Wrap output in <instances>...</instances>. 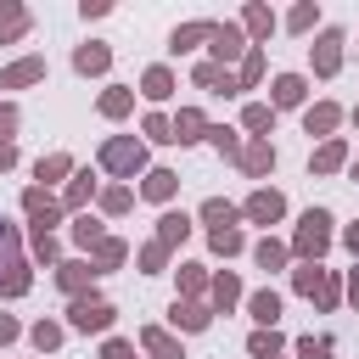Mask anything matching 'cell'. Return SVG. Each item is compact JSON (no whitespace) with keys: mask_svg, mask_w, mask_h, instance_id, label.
Segmentation results:
<instances>
[{"mask_svg":"<svg viewBox=\"0 0 359 359\" xmlns=\"http://www.w3.org/2000/svg\"><path fill=\"white\" fill-rule=\"evenodd\" d=\"M73 67H79V73H107V67H112V50L90 39V45H79V50H73Z\"/></svg>","mask_w":359,"mask_h":359,"instance_id":"7402d4cb","label":"cell"},{"mask_svg":"<svg viewBox=\"0 0 359 359\" xmlns=\"http://www.w3.org/2000/svg\"><path fill=\"white\" fill-rule=\"evenodd\" d=\"M280 348H286L280 331H252V337H247V353H252V359H280Z\"/></svg>","mask_w":359,"mask_h":359,"instance_id":"83f0119b","label":"cell"},{"mask_svg":"<svg viewBox=\"0 0 359 359\" xmlns=\"http://www.w3.org/2000/svg\"><path fill=\"white\" fill-rule=\"evenodd\" d=\"M28 286H34V275H28V264H17V269H6V275H0V297H22Z\"/></svg>","mask_w":359,"mask_h":359,"instance_id":"8d00e7d4","label":"cell"},{"mask_svg":"<svg viewBox=\"0 0 359 359\" xmlns=\"http://www.w3.org/2000/svg\"><path fill=\"white\" fill-rule=\"evenodd\" d=\"M101 168L118 174V180H135V174L146 168V146H140L135 135H112V140L101 146Z\"/></svg>","mask_w":359,"mask_h":359,"instance_id":"7a4b0ae2","label":"cell"},{"mask_svg":"<svg viewBox=\"0 0 359 359\" xmlns=\"http://www.w3.org/2000/svg\"><path fill=\"white\" fill-rule=\"evenodd\" d=\"M241 22H247V34H252V39H269V34H275V11H269V6H247V11H241Z\"/></svg>","mask_w":359,"mask_h":359,"instance_id":"f1b7e54d","label":"cell"},{"mask_svg":"<svg viewBox=\"0 0 359 359\" xmlns=\"http://www.w3.org/2000/svg\"><path fill=\"white\" fill-rule=\"evenodd\" d=\"M62 174H73V157H62V151H50V157L34 163V180H62Z\"/></svg>","mask_w":359,"mask_h":359,"instance_id":"e575fe53","label":"cell"},{"mask_svg":"<svg viewBox=\"0 0 359 359\" xmlns=\"http://www.w3.org/2000/svg\"><path fill=\"white\" fill-rule=\"evenodd\" d=\"M140 348H146L151 359H185V353H180V342H174L163 325H146V331H140Z\"/></svg>","mask_w":359,"mask_h":359,"instance_id":"ffe728a7","label":"cell"},{"mask_svg":"<svg viewBox=\"0 0 359 359\" xmlns=\"http://www.w3.org/2000/svg\"><path fill=\"white\" fill-rule=\"evenodd\" d=\"M28 34V11L17 6V0H0V45H11V39H22Z\"/></svg>","mask_w":359,"mask_h":359,"instance_id":"44dd1931","label":"cell"},{"mask_svg":"<svg viewBox=\"0 0 359 359\" xmlns=\"http://www.w3.org/2000/svg\"><path fill=\"white\" fill-rule=\"evenodd\" d=\"M6 168H17V146H0V174Z\"/></svg>","mask_w":359,"mask_h":359,"instance_id":"11a10c76","label":"cell"},{"mask_svg":"<svg viewBox=\"0 0 359 359\" xmlns=\"http://www.w3.org/2000/svg\"><path fill=\"white\" fill-rule=\"evenodd\" d=\"M17 337H22V325H17L11 314H0V348H6V342H17Z\"/></svg>","mask_w":359,"mask_h":359,"instance_id":"db71d44e","label":"cell"},{"mask_svg":"<svg viewBox=\"0 0 359 359\" xmlns=\"http://www.w3.org/2000/svg\"><path fill=\"white\" fill-rule=\"evenodd\" d=\"M101 359H135V348H129L123 337H107V342H101Z\"/></svg>","mask_w":359,"mask_h":359,"instance_id":"c3c4849f","label":"cell"},{"mask_svg":"<svg viewBox=\"0 0 359 359\" xmlns=\"http://www.w3.org/2000/svg\"><path fill=\"white\" fill-rule=\"evenodd\" d=\"M342 163H348V146H342L337 135H331V140H320V151L309 157V168H314V174H337Z\"/></svg>","mask_w":359,"mask_h":359,"instance_id":"2e32d148","label":"cell"},{"mask_svg":"<svg viewBox=\"0 0 359 359\" xmlns=\"http://www.w3.org/2000/svg\"><path fill=\"white\" fill-rule=\"evenodd\" d=\"M140 129H146L151 140H174V123H168L163 112H146V123H140Z\"/></svg>","mask_w":359,"mask_h":359,"instance_id":"bcb514c9","label":"cell"},{"mask_svg":"<svg viewBox=\"0 0 359 359\" xmlns=\"http://www.w3.org/2000/svg\"><path fill=\"white\" fill-rule=\"evenodd\" d=\"M342 123V107H331V101H314L309 112H303V129L309 135H320V140H331V129Z\"/></svg>","mask_w":359,"mask_h":359,"instance_id":"7c38bea8","label":"cell"},{"mask_svg":"<svg viewBox=\"0 0 359 359\" xmlns=\"http://www.w3.org/2000/svg\"><path fill=\"white\" fill-rule=\"evenodd\" d=\"M208 241H213V252H224V258H230V252H241V247H247V241H241V230H213V236H208Z\"/></svg>","mask_w":359,"mask_h":359,"instance_id":"ee69618b","label":"cell"},{"mask_svg":"<svg viewBox=\"0 0 359 359\" xmlns=\"http://www.w3.org/2000/svg\"><path fill=\"white\" fill-rule=\"evenodd\" d=\"M303 95H309V79L303 73H280L269 84V107H303Z\"/></svg>","mask_w":359,"mask_h":359,"instance_id":"30bf717a","label":"cell"},{"mask_svg":"<svg viewBox=\"0 0 359 359\" xmlns=\"http://www.w3.org/2000/svg\"><path fill=\"white\" fill-rule=\"evenodd\" d=\"M236 303H241V280H236V275L224 269V275L213 280V309H219V314H230Z\"/></svg>","mask_w":359,"mask_h":359,"instance_id":"4316f807","label":"cell"},{"mask_svg":"<svg viewBox=\"0 0 359 359\" xmlns=\"http://www.w3.org/2000/svg\"><path fill=\"white\" fill-rule=\"evenodd\" d=\"M208 140H213V151H224V157H236V151H241V140H236V129H230V123H208Z\"/></svg>","mask_w":359,"mask_h":359,"instance_id":"f35d334b","label":"cell"},{"mask_svg":"<svg viewBox=\"0 0 359 359\" xmlns=\"http://www.w3.org/2000/svg\"><path fill=\"white\" fill-rule=\"evenodd\" d=\"M129 107H135V95H129V90H123V84H112V90H107V95H101V112H107V118H123V112H129Z\"/></svg>","mask_w":359,"mask_h":359,"instance_id":"74e56055","label":"cell"},{"mask_svg":"<svg viewBox=\"0 0 359 359\" xmlns=\"http://www.w3.org/2000/svg\"><path fill=\"white\" fill-rule=\"evenodd\" d=\"M22 213L34 219V230H28V236H50V224L62 219V202H50V191H45V185H28V191H22Z\"/></svg>","mask_w":359,"mask_h":359,"instance_id":"277c9868","label":"cell"},{"mask_svg":"<svg viewBox=\"0 0 359 359\" xmlns=\"http://www.w3.org/2000/svg\"><path fill=\"white\" fill-rule=\"evenodd\" d=\"M129 202H135V191H129V185H107V191H101V208H107V213H123Z\"/></svg>","mask_w":359,"mask_h":359,"instance_id":"7bdbcfd3","label":"cell"},{"mask_svg":"<svg viewBox=\"0 0 359 359\" xmlns=\"http://www.w3.org/2000/svg\"><path fill=\"white\" fill-rule=\"evenodd\" d=\"M353 123H359V107H353Z\"/></svg>","mask_w":359,"mask_h":359,"instance_id":"91938a15","label":"cell"},{"mask_svg":"<svg viewBox=\"0 0 359 359\" xmlns=\"http://www.w3.org/2000/svg\"><path fill=\"white\" fill-rule=\"evenodd\" d=\"M140 90H146L151 101H168V95H174V73H168V67H146V79H140Z\"/></svg>","mask_w":359,"mask_h":359,"instance_id":"4dcf8cb0","label":"cell"},{"mask_svg":"<svg viewBox=\"0 0 359 359\" xmlns=\"http://www.w3.org/2000/svg\"><path fill=\"white\" fill-rule=\"evenodd\" d=\"M247 314L258 320V331H275V320H280V297L264 286V292H252V297H247Z\"/></svg>","mask_w":359,"mask_h":359,"instance_id":"5bb4252c","label":"cell"},{"mask_svg":"<svg viewBox=\"0 0 359 359\" xmlns=\"http://www.w3.org/2000/svg\"><path fill=\"white\" fill-rule=\"evenodd\" d=\"M11 129H17V107H0V146H11Z\"/></svg>","mask_w":359,"mask_h":359,"instance_id":"f5cc1de1","label":"cell"},{"mask_svg":"<svg viewBox=\"0 0 359 359\" xmlns=\"http://www.w3.org/2000/svg\"><path fill=\"white\" fill-rule=\"evenodd\" d=\"M208 50H213V67H224V62L247 56V34H241L236 22H213V34H208Z\"/></svg>","mask_w":359,"mask_h":359,"instance_id":"5b68a950","label":"cell"},{"mask_svg":"<svg viewBox=\"0 0 359 359\" xmlns=\"http://www.w3.org/2000/svg\"><path fill=\"white\" fill-rule=\"evenodd\" d=\"M22 264V236H17V224H6L0 219V275L6 269H17Z\"/></svg>","mask_w":359,"mask_h":359,"instance_id":"d4e9b609","label":"cell"},{"mask_svg":"<svg viewBox=\"0 0 359 359\" xmlns=\"http://www.w3.org/2000/svg\"><path fill=\"white\" fill-rule=\"evenodd\" d=\"M202 264H180V292H202Z\"/></svg>","mask_w":359,"mask_h":359,"instance_id":"7dc6e473","label":"cell"},{"mask_svg":"<svg viewBox=\"0 0 359 359\" xmlns=\"http://www.w3.org/2000/svg\"><path fill=\"white\" fill-rule=\"evenodd\" d=\"M219 73H224V67H213V62H196V84H202V90H219Z\"/></svg>","mask_w":359,"mask_h":359,"instance_id":"681fc988","label":"cell"},{"mask_svg":"<svg viewBox=\"0 0 359 359\" xmlns=\"http://www.w3.org/2000/svg\"><path fill=\"white\" fill-rule=\"evenodd\" d=\"M90 196H95V174H90V168H73V180H67V191H62V208H67V213H84Z\"/></svg>","mask_w":359,"mask_h":359,"instance_id":"8fae6325","label":"cell"},{"mask_svg":"<svg viewBox=\"0 0 359 359\" xmlns=\"http://www.w3.org/2000/svg\"><path fill=\"white\" fill-rule=\"evenodd\" d=\"M180 191V174L174 168H146V185H140V196H151V202H168Z\"/></svg>","mask_w":359,"mask_h":359,"instance_id":"e0dca14e","label":"cell"},{"mask_svg":"<svg viewBox=\"0 0 359 359\" xmlns=\"http://www.w3.org/2000/svg\"><path fill=\"white\" fill-rule=\"evenodd\" d=\"M185 236H191V219H185V213H163V219H157V241H163V247H174V241H185Z\"/></svg>","mask_w":359,"mask_h":359,"instance_id":"d6a6232c","label":"cell"},{"mask_svg":"<svg viewBox=\"0 0 359 359\" xmlns=\"http://www.w3.org/2000/svg\"><path fill=\"white\" fill-rule=\"evenodd\" d=\"M28 241H34V258H39V264L56 258V236H28Z\"/></svg>","mask_w":359,"mask_h":359,"instance_id":"f907efd6","label":"cell"},{"mask_svg":"<svg viewBox=\"0 0 359 359\" xmlns=\"http://www.w3.org/2000/svg\"><path fill=\"white\" fill-rule=\"evenodd\" d=\"M168 320H174L180 331H208V320H213V314H208L202 303H191V297H185V303L174 297V309H168Z\"/></svg>","mask_w":359,"mask_h":359,"instance_id":"d6986e66","label":"cell"},{"mask_svg":"<svg viewBox=\"0 0 359 359\" xmlns=\"http://www.w3.org/2000/svg\"><path fill=\"white\" fill-rule=\"evenodd\" d=\"M331 247V213L325 208H309L303 219H297V236H292V252L303 258V264H320V252Z\"/></svg>","mask_w":359,"mask_h":359,"instance_id":"6da1fadb","label":"cell"},{"mask_svg":"<svg viewBox=\"0 0 359 359\" xmlns=\"http://www.w3.org/2000/svg\"><path fill=\"white\" fill-rule=\"evenodd\" d=\"M123 252H129V247H123L118 236H101V241H95V258H90V269H95V275H101V269H118V264H123Z\"/></svg>","mask_w":359,"mask_h":359,"instance_id":"cb8c5ba5","label":"cell"},{"mask_svg":"<svg viewBox=\"0 0 359 359\" xmlns=\"http://www.w3.org/2000/svg\"><path fill=\"white\" fill-rule=\"evenodd\" d=\"M337 297H342V292H337V280L325 275V280H320V292H314V303H320V309H337Z\"/></svg>","mask_w":359,"mask_h":359,"instance_id":"816d5d0a","label":"cell"},{"mask_svg":"<svg viewBox=\"0 0 359 359\" xmlns=\"http://www.w3.org/2000/svg\"><path fill=\"white\" fill-rule=\"evenodd\" d=\"M353 180H359V163H353Z\"/></svg>","mask_w":359,"mask_h":359,"instance_id":"680465c9","label":"cell"},{"mask_svg":"<svg viewBox=\"0 0 359 359\" xmlns=\"http://www.w3.org/2000/svg\"><path fill=\"white\" fill-rule=\"evenodd\" d=\"M90 280H95V269H90V264H79V258H73V264H56V286H62V292L84 297V286H90Z\"/></svg>","mask_w":359,"mask_h":359,"instance_id":"ac0fdd59","label":"cell"},{"mask_svg":"<svg viewBox=\"0 0 359 359\" xmlns=\"http://www.w3.org/2000/svg\"><path fill=\"white\" fill-rule=\"evenodd\" d=\"M264 79V50L258 45H247V56H241V73H236V90H252Z\"/></svg>","mask_w":359,"mask_h":359,"instance_id":"f546056e","label":"cell"},{"mask_svg":"<svg viewBox=\"0 0 359 359\" xmlns=\"http://www.w3.org/2000/svg\"><path fill=\"white\" fill-rule=\"evenodd\" d=\"M208 34H213V22H180V28L168 34V50H174V56H185V50H196Z\"/></svg>","mask_w":359,"mask_h":359,"instance_id":"9a60e30c","label":"cell"},{"mask_svg":"<svg viewBox=\"0 0 359 359\" xmlns=\"http://www.w3.org/2000/svg\"><path fill=\"white\" fill-rule=\"evenodd\" d=\"M112 320H118V309L107 303V297H73V309H67V325L73 331H112Z\"/></svg>","mask_w":359,"mask_h":359,"instance_id":"3957f363","label":"cell"},{"mask_svg":"<svg viewBox=\"0 0 359 359\" xmlns=\"http://www.w3.org/2000/svg\"><path fill=\"white\" fill-rule=\"evenodd\" d=\"M252 258H258V269H286V258H292V247H280L275 236H264V241L252 247Z\"/></svg>","mask_w":359,"mask_h":359,"instance_id":"484cf974","label":"cell"},{"mask_svg":"<svg viewBox=\"0 0 359 359\" xmlns=\"http://www.w3.org/2000/svg\"><path fill=\"white\" fill-rule=\"evenodd\" d=\"M236 163H241V174H252V180H264V174L275 168V146H269V140H247V146L236 151Z\"/></svg>","mask_w":359,"mask_h":359,"instance_id":"9c48e42d","label":"cell"},{"mask_svg":"<svg viewBox=\"0 0 359 359\" xmlns=\"http://www.w3.org/2000/svg\"><path fill=\"white\" fill-rule=\"evenodd\" d=\"M168 123H174V146H196V140H208V118H202L196 107H180Z\"/></svg>","mask_w":359,"mask_h":359,"instance_id":"ba28073f","label":"cell"},{"mask_svg":"<svg viewBox=\"0 0 359 359\" xmlns=\"http://www.w3.org/2000/svg\"><path fill=\"white\" fill-rule=\"evenodd\" d=\"M348 297L359 303V269H348Z\"/></svg>","mask_w":359,"mask_h":359,"instance_id":"6f0895ef","label":"cell"},{"mask_svg":"<svg viewBox=\"0 0 359 359\" xmlns=\"http://www.w3.org/2000/svg\"><path fill=\"white\" fill-rule=\"evenodd\" d=\"M241 123L252 129V140H269V129H275V107H269V101H252V107L241 112Z\"/></svg>","mask_w":359,"mask_h":359,"instance_id":"603a6c76","label":"cell"},{"mask_svg":"<svg viewBox=\"0 0 359 359\" xmlns=\"http://www.w3.org/2000/svg\"><path fill=\"white\" fill-rule=\"evenodd\" d=\"M202 219H208L213 230H236V208H230L224 196H208V202H202Z\"/></svg>","mask_w":359,"mask_h":359,"instance_id":"1f68e13d","label":"cell"},{"mask_svg":"<svg viewBox=\"0 0 359 359\" xmlns=\"http://www.w3.org/2000/svg\"><path fill=\"white\" fill-rule=\"evenodd\" d=\"M342 241H348V252L359 258V224H348V230H342Z\"/></svg>","mask_w":359,"mask_h":359,"instance_id":"9f6ffc18","label":"cell"},{"mask_svg":"<svg viewBox=\"0 0 359 359\" xmlns=\"http://www.w3.org/2000/svg\"><path fill=\"white\" fill-rule=\"evenodd\" d=\"M337 67H342V34H337V28H325V34L314 39V73H320V79H331Z\"/></svg>","mask_w":359,"mask_h":359,"instance_id":"52a82bcc","label":"cell"},{"mask_svg":"<svg viewBox=\"0 0 359 359\" xmlns=\"http://www.w3.org/2000/svg\"><path fill=\"white\" fill-rule=\"evenodd\" d=\"M314 22H320V11H314V6H309V0H303V6H292V11H286V28H292V34H309V28H314Z\"/></svg>","mask_w":359,"mask_h":359,"instance_id":"b9f144b4","label":"cell"},{"mask_svg":"<svg viewBox=\"0 0 359 359\" xmlns=\"http://www.w3.org/2000/svg\"><path fill=\"white\" fill-rule=\"evenodd\" d=\"M320 280H325V269H320V264H303V269H292V286H297L303 297H314V292H320Z\"/></svg>","mask_w":359,"mask_h":359,"instance_id":"60d3db41","label":"cell"},{"mask_svg":"<svg viewBox=\"0 0 359 359\" xmlns=\"http://www.w3.org/2000/svg\"><path fill=\"white\" fill-rule=\"evenodd\" d=\"M39 79H45V62L39 56H22V62H11L0 73V90H22V84H39Z\"/></svg>","mask_w":359,"mask_h":359,"instance_id":"4fadbf2b","label":"cell"},{"mask_svg":"<svg viewBox=\"0 0 359 359\" xmlns=\"http://www.w3.org/2000/svg\"><path fill=\"white\" fill-rule=\"evenodd\" d=\"M163 264H168V247H163V241H151V247H140V269H146V275H157Z\"/></svg>","mask_w":359,"mask_h":359,"instance_id":"f6af8a7d","label":"cell"},{"mask_svg":"<svg viewBox=\"0 0 359 359\" xmlns=\"http://www.w3.org/2000/svg\"><path fill=\"white\" fill-rule=\"evenodd\" d=\"M241 213H247L252 224H275V219L286 213V196H280V191H269V185H258V191L247 196V208H241Z\"/></svg>","mask_w":359,"mask_h":359,"instance_id":"8992f818","label":"cell"},{"mask_svg":"<svg viewBox=\"0 0 359 359\" xmlns=\"http://www.w3.org/2000/svg\"><path fill=\"white\" fill-rule=\"evenodd\" d=\"M28 337H34V348H39V353H56V348H62V325H56V320H39Z\"/></svg>","mask_w":359,"mask_h":359,"instance_id":"d590c367","label":"cell"},{"mask_svg":"<svg viewBox=\"0 0 359 359\" xmlns=\"http://www.w3.org/2000/svg\"><path fill=\"white\" fill-rule=\"evenodd\" d=\"M73 241H79V247H95V241H101V219H95V213H79V219H73Z\"/></svg>","mask_w":359,"mask_h":359,"instance_id":"ab89813d","label":"cell"},{"mask_svg":"<svg viewBox=\"0 0 359 359\" xmlns=\"http://www.w3.org/2000/svg\"><path fill=\"white\" fill-rule=\"evenodd\" d=\"M292 353H297V359H331V353H337V342H331V337H297V342H292Z\"/></svg>","mask_w":359,"mask_h":359,"instance_id":"836d02e7","label":"cell"}]
</instances>
